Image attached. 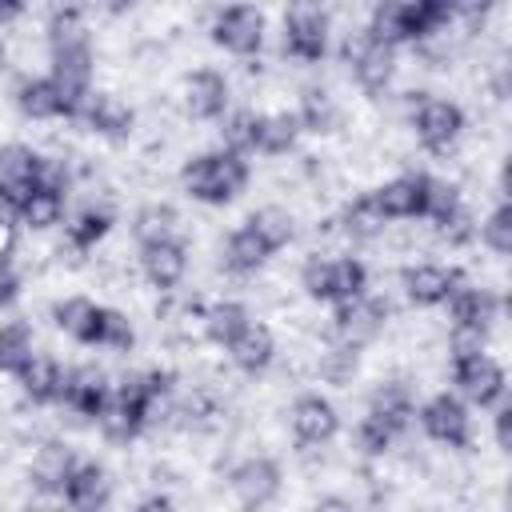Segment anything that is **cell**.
<instances>
[{"label":"cell","instance_id":"cell-1","mask_svg":"<svg viewBox=\"0 0 512 512\" xmlns=\"http://www.w3.org/2000/svg\"><path fill=\"white\" fill-rule=\"evenodd\" d=\"M252 180V168L244 156L236 152H224V148H208V152H196L180 164V188L188 200L196 204H232Z\"/></svg>","mask_w":512,"mask_h":512},{"label":"cell","instance_id":"cell-2","mask_svg":"<svg viewBox=\"0 0 512 512\" xmlns=\"http://www.w3.org/2000/svg\"><path fill=\"white\" fill-rule=\"evenodd\" d=\"M408 124L416 132V144L432 156H448L456 148V140L464 136V108L448 96H432V92H412L408 100Z\"/></svg>","mask_w":512,"mask_h":512},{"label":"cell","instance_id":"cell-3","mask_svg":"<svg viewBox=\"0 0 512 512\" xmlns=\"http://www.w3.org/2000/svg\"><path fill=\"white\" fill-rule=\"evenodd\" d=\"M328 36H332V16L320 4H288L284 8V28H280V52L296 64H320L328 56Z\"/></svg>","mask_w":512,"mask_h":512},{"label":"cell","instance_id":"cell-4","mask_svg":"<svg viewBox=\"0 0 512 512\" xmlns=\"http://www.w3.org/2000/svg\"><path fill=\"white\" fill-rule=\"evenodd\" d=\"M212 44L224 48L228 56L236 60H256L260 48H264V32H268V20L260 8L252 4H228V8H216L212 12Z\"/></svg>","mask_w":512,"mask_h":512},{"label":"cell","instance_id":"cell-5","mask_svg":"<svg viewBox=\"0 0 512 512\" xmlns=\"http://www.w3.org/2000/svg\"><path fill=\"white\" fill-rule=\"evenodd\" d=\"M448 380L456 384V396L472 408H496L508 392V372L492 352H480L468 360H448Z\"/></svg>","mask_w":512,"mask_h":512},{"label":"cell","instance_id":"cell-6","mask_svg":"<svg viewBox=\"0 0 512 512\" xmlns=\"http://www.w3.org/2000/svg\"><path fill=\"white\" fill-rule=\"evenodd\" d=\"M284 488V472L272 456L256 452V456H244L228 468V492L232 500L240 504V512H264Z\"/></svg>","mask_w":512,"mask_h":512},{"label":"cell","instance_id":"cell-7","mask_svg":"<svg viewBox=\"0 0 512 512\" xmlns=\"http://www.w3.org/2000/svg\"><path fill=\"white\" fill-rule=\"evenodd\" d=\"M420 432L440 448H468L472 444V412L456 392H436L416 408Z\"/></svg>","mask_w":512,"mask_h":512},{"label":"cell","instance_id":"cell-8","mask_svg":"<svg viewBox=\"0 0 512 512\" xmlns=\"http://www.w3.org/2000/svg\"><path fill=\"white\" fill-rule=\"evenodd\" d=\"M388 316H392L388 300L368 292L360 300H348V304H336L332 308V332L328 336L340 340V344H348V348H364V344H372L384 332Z\"/></svg>","mask_w":512,"mask_h":512},{"label":"cell","instance_id":"cell-9","mask_svg":"<svg viewBox=\"0 0 512 512\" xmlns=\"http://www.w3.org/2000/svg\"><path fill=\"white\" fill-rule=\"evenodd\" d=\"M464 284V272L456 264H436V260H416L400 268V288L412 308H444L448 296Z\"/></svg>","mask_w":512,"mask_h":512},{"label":"cell","instance_id":"cell-10","mask_svg":"<svg viewBox=\"0 0 512 512\" xmlns=\"http://www.w3.org/2000/svg\"><path fill=\"white\" fill-rule=\"evenodd\" d=\"M288 428H292V436H296L300 448H324L340 432V412H336V404L328 396L304 392L288 408Z\"/></svg>","mask_w":512,"mask_h":512},{"label":"cell","instance_id":"cell-11","mask_svg":"<svg viewBox=\"0 0 512 512\" xmlns=\"http://www.w3.org/2000/svg\"><path fill=\"white\" fill-rule=\"evenodd\" d=\"M232 108V84L220 68H192L184 76V112L192 120H224Z\"/></svg>","mask_w":512,"mask_h":512},{"label":"cell","instance_id":"cell-12","mask_svg":"<svg viewBox=\"0 0 512 512\" xmlns=\"http://www.w3.org/2000/svg\"><path fill=\"white\" fill-rule=\"evenodd\" d=\"M112 400V384H108V372L96 368V364H76L64 372V392H60V404L76 416H88L96 424V416L104 412V404Z\"/></svg>","mask_w":512,"mask_h":512},{"label":"cell","instance_id":"cell-13","mask_svg":"<svg viewBox=\"0 0 512 512\" xmlns=\"http://www.w3.org/2000/svg\"><path fill=\"white\" fill-rule=\"evenodd\" d=\"M76 124H84L88 132H96L104 140H128L132 128H136V108L116 92H96L92 88V96L84 100Z\"/></svg>","mask_w":512,"mask_h":512},{"label":"cell","instance_id":"cell-14","mask_svg":"<svg viewBox=\"0 0 512 512\" xmlns=\"http://www.w3.org/2000/svg\"><path fill=\"white\" fill-rule=\"evenodd\" d=\"M424 184H428V172H400V176L384 180L380 188H372V200L388 224L420 220L424 216Z\"/></svg>","mask_w":512,"mask_h":512},{"label":"cell","instance_id":"cell-15","mask_svg":"<svg viewBox=\"0 0 512 512\" xmlns=\"http://www.w3.org/2000/svg\"><path fill=\"white\" fill-rule=\"evenodd\" d=\"M444 312H448V328L472 324V328H488V332H492V324H496L500 312H504V296H500L496 288H484V284H468V280H464V284L448 296Z\"/></svg>","mask_w":512,"mask_h":512},{"label":"cell","instance_id":"cell-16","mask_svg":"<svg viewBox=\"0 0 512 512\" xmlns=\"http://www.w3.org/2000/svg\"><path fill=\"white\" fill-rule=\"evenodd\" d=\"M60 500L68 504V512H108L112 504V476L104 464L96 460H80L76 472L68 476Z\"/></svg>","mask_w":512,"mask_h":512},{"label":"cell","instance_id":"cell-17","mask_svg":"<svg viewBox=\"0 0 512 512\" xmlns=\"http://www.w3.org/2000/svg\"><path fill=\"white\" fill-rule=\"evenodd\" d=\"M140 272L156 292L180 288L188 276V244L176 236V240H160V244L140 248Z\"/></svg>","mask_w":512,"mask_h":512},{"label":"cell","instance_id":"cell-18","mask_svg":"<svg viewBox=\"0 0 512 512\" xmlns=\"http://www.w3.org/2000/svg\"><path fill=\"white\" fill-rule=\"evenodd\" d=\"M76 464L80 460H76V452L64 440H44L32 452V460H28V480H32V488L40 496H60L64 484H68V476L76 472Z\"/></svg>","mask_w":512,"mask_h":512},{"label":"cell","instance_id":"cell-19","mask_svg":"<svg viewBox=\"0 0 512 512\" xmlns=\"http://www.w3.org/2000/svg\"><path fill=\"white\" fill-rule=\"evenodd\" d=\"M228 360H232V368L236 372H244V376H264L272 364H276V336H272V328L268 324H260V320H252L228 348Z\"/></svg>","mask_w":512,"mask_h":512},{"label":"cell","instance_id":"cell-20","mask_svg":"<svg viewBox=\"0 0 512 512\" xmlns=\"http://www.w3.org/2000/svg\"><path fill=\"white\" fill-rule=\"evenodd\" d=\"M368 412L380 416L396 436H404L416 424V392L408 380H380L368 392Z\"/></svg>","mask_w":512,"mask_h":512},{"label":"cell","instance_id":"cell-21","mask_svg":"<svg viewBox=\"0 0 512 512\" xmlns=\"http://www.w3.org/2000/svg\"><path fill=\"white\" fill-rule=\"evenodd\" d=\"M352 80L364 96H384L396 80V48L368 40L356 56H352Z\"/></svg>","mask_w":512,"mask_h":512},{"label":"cell","instance_id":"cell-22","mask_svg":"<svg viewBox=\"0 0 512 512\" xmlns=\"http://www.w3.org/2000/svg\"><path fill=\"white\" fill-rule=\"evenodd\" d=\"M40 168H44V156L32 144H20V140L0 144V188H8L16 200L40 184Z\"/></svg>","mask_w":512,"mask_h":512},{"label":"cell","instance_id":"cell-23","mask_svg":"<svg viewBox=\"0 0 512 512\" xmlns=\"http://www.w3.org/2000/svg\"><path fill=\"white\" fill-rule=\"evenodd\" d=\"M12 104L20 108V116L28 120H68L64 112V100L56 92V84L48 76H20L16 88H12Z\"/></svg>","mask_w":512,"mask_h":512},{"label":"cell","instance_id":"cell-24","mask_svg":"<svg viewBox=\"0 0 512 512\" xmlns=\"http://www.w3.org/2000/svg\"><path fill=\"white\" fill-rule=\"evenodd\" d=\"M112 232V208L108 204H84L80 212H72L68 220H64V244H68V252H76V256H88V252H96V244L104 240Z\"/></svg>","mask_w":512,"mask_h":512},{"label":"cell","instance_id":"cell-25","mask_svg":"<svg viewBox=\"0 0 512 512\" xmlns=\"http://www.w3.org/2000/svg\"><path fill=\"white\" fill-rule=\"evenodd\" d=\"M16 384H20V392H24L32 404H60V392H64V368L56 364V356L36 352V356L16 372Z\"/></svg>","mask_w":512,"mask_h":512},{"label":"cell","instance_id":"cell-26","mask_svg":"<svg viewBox=\"0 0 512 512\" xmlns=\"http://www.w3.org/2000/svg\"><path fill=\"white\" fill-rule=\"evenodd\" d=\"M268 256H272V252L264 248V240H260L248 224L232 228L228 240H224V248H220V264H224L228 276H256V272L268 264Z\"/></svg>","mask_w":512,"mask_h":512},{"label":"cell","instance_id":"cell-27","mask_svg":"<svg viewBox=\"0 0 512 512\" xmlns=\"http://www.w3.org/2000/svg\"><path fill=\"white\" fill-rule=\"evenodd\" d=\"M296 120H300V132H316V136H328L340 128V104L328 88L320 84H308L300 88V100H296Z\"/></svg>","mask_w":512,"mask_h":512},{"label":"cell","instance_id":"cell-28","mask_svg":"<svg viewBox=\"0 0 512 512\" xmlns=\"http://www.w3.org/2000/svg\"><path fill=\"white\" fill-rule=\"evenodd\" d=\"M296 140H300L296 112H288V108L260 112V120H256V148L252 152H260V156H288L296 148Z\"/></svg>","mask_w":512,"mask_h":512},{"label":"cell","instance_id":"cell-29","mask_svg":"<svg viewBox=\"0 0 512 512\" xmlns=\"http://www.w3.org/2000/svg\"><path fill=\"white\" fill-rule=\"evenodd\" d=\"M336 224H340V232H344L348 240H380V236L392 228V224L384 220V212L376 208L372 192L352 196V200L344 204V212L336 216Z\"/></svg>","mask_w":512,"mask_h":512},{"label":"cell","instance_id":"cell-30","mask_svg":"<svg viewBox=\"0 0 512 512\" xmlns=\"http://www.w3.org/2000/svg\"><path fill=\"white\" fill-rule=\"evenodd\" d=\"M96 312H100V304H96L92 296H64V300L52 304V320H56V328H60L68 340L84 344V348H92Z\"/></svg>","mask_w":512,"mask_h":512},{"label":"cell","instance_id":"cell-31","mask_svg":"<svg viewBox=\"0 0 512 512\" xmlns=\"http://www.w3.org/2000/svg\"><path fill=\"white\" fill-rule=\"evenodd\" d=\"M248 324H252V312H248L240 300H216V304L204 308L200 332H204V340H212L216 348H228Z\"/></svg>","mask_w":512,"mask_h":512},{"label":"cell","instance_id":"cell-32","mask_svg":"<svg viewBox=\"0 0 512 512\" xmlns=\"http://www.w3.org/2000/svg\"><path fill=\"white\" fill-rule=\"evenodd\" d=\"M64 208H68V196L64 192H52L44 184H36L32 192L20 196V228L28 232H48L64 220Z\"/></svg>","mask_w":512,"mask_h":512},{"label":"cell","instance_id":"cell-33","mask_svg":"<svg viewBox=\"0 0 512 512\" xmlns=\"http://www.w3.org/2000/svg\"><path fill=\"white\" fill-rule=\"evenodd\" d=\"M176 228H180V216H176V208L164 204V200H148V204H140L136 216H132V240H136L140 248L160 244V240H176Z\"/></svg>","mask_w":512,"mask_h":512},{"label":"cell","instance_id":"cell-34","mask_svg":"<svg viewBox=\"0 0 512 512\" xmlns=\"http://www.w3.org/2000/svg\"><path fill=\"white\" fill-rule=\"evenodd\" d=\"M244 224L264 240V248H268L272 256L296 240V216H292L288 208H280V204H264V208H256Z\"/></svg>","mask_w":512,"mask_h":512},{"label":"cell","instance_id":"cell-35","mask_svg":"<svg viewBox=\"0 0 512 512\" xmlns=\"http://www.w3.org/2000/svg\"><path fill=\"white\" fill-rule=\"evenodd\" d=\"M96 428H100V436L112 440V444H132V440L144 432V416H140V408H132L128 400H120V396L112 392V400H108L104 412L96 416Z\"/></svg>","mask_w":512,"mask_h":512},{"label":"cell","instance_id":"cell-36","mask_svg":"<svg viewBox=\"0 0 512 512\" xmlns=\"http://www.w3.org/2000/svg\"><path fill=\"white\" fill-rule=\"evenodd\" d=\"M356 368H360V348H348V344H340L332 336H328V344H320V352H316V376L324 384L344 388V384H352Z\"/></svg>","mask_w":512,"mask_h":512},{"label":"cell","instance_id":"cell-37","mask_svg":"<svg viewBox=\"0 0 512 512\" xmlns=\"http://www.w3.org/2000/svg\"><path fill=\"white\" fill-rule=\"evenodd\" d=\"M36 356L28 320H4L0 324V376H16Z\"/></svg>","mask_w":512,"mask_h":512},{"label":"cell","instance_id":"cell-38","mask_svg":"<svg viewBox=\"0 0 512 512\" xmlns=\"http://www.w3.org/2000/svg\"><path fill=\"white\" fill-rule=\"evenodd\" d=\"M256 120H260L256 108H228L220 120V148L248 160L256 148Z\"/></svg>","mask_w":512,"mask_h":512},{"label":"cell","instance_id":"cell-39","mask_svg":"<svg viewBox=\"0 0 512 512\" xmlns=\"http://www.w3.org/2000/svg\"><path fill=\"white\" fill-rule=\"evenodd\" d=\"M136 344V328L128 320V312L100 304L96 312V332H92V348H108V352H132Z\"/></svg>","mask_w":512,"mask_h":512},{"label":"cell","instance_id":"cell-40","mask_svg":"<svg viewBox=\"0 0 512 512\" xmlns=\"http://www.w3.org/2000/svg\"><path fill=\"white\" fill-rule=\"evenodd\" d=\"M368 296V264L356 256H332V308Z\"/></svg>","mask_w":512,"mask_h":512},{"label":"cell","instance_id":"cell-41","mask_svg":"<svg viewBox=\"0 0 512 512\" xmlns=\"http://www.w3.org/2000/svg\"><path fill=\"white\" fill-rule=\"evenodd\" d=\"M476 236H480V244H484L492 256H508V252H512V204L500 200V204L484 216V224H476Z\"/></svg>","mask_w":512,"mask_h":512},{"label":"cell","instance_id":"cell-42","mask_svg":"<svg viewBox=\"0 0 512 512\" xmlns=\"http://www.w3.org/2000/svg\"><path fill=\"white\" fill-rule=\"evenodd\" d=\"M396 440H400V436H396L380 416H372V412H364V416L356 420V428H352V444H356L360 456H384V452L396 448Z\"/></svg>","mask_w":512,"mask_h":512},{"label":"cell","instance_id":"cell-43","mask_svg":"<svg viewBox=\"0 0 512 512\" xmlns=\"http://www.w3.org/2000/svg\"><path fill=\"white\" fill-rule=\"evenodd\" d=\"M456 208H464L460 188H456L452 180H440V176L428 172V184H424V216H420V220L440 224V220H448Z\"/></svg>","mask_w":512,"mask_h":512},{"label":"cell","instance_id":"cell-44","mask_svg":"<svg viewBox=\"0 0 512 512\" xmlns=\"http://www.w3.org/2000/svg\"><path fill=\"white\" fill-rule=\"evenodd\" d=\"M300 288H304L308 300L332 304V256L312 252V256L304 260V268H300Z\"/></svg>","mask_w":512,"mask_h":512},{"label":"cell","instance_id":"cell-45","mask_svg":"<svg viewBox=\"0 0 512 512\" xmlns=\"http://www.w3.org/2000/svg\"><path fill=\"white\" fill-rule=\"evenodd\" d=\"M488 328H472V324H456L448 328V360H468V356H480L488 352Z\"/></svg>","mask_w":512,"mask_h":512},{"label":"cell","instance_id":"cell-46","mask_svg":"<svg viewBox=\"0 0 512 512\" xmlns=\"http://www.w3.org/2000/svg\"><path fill=\"white\" fill-rule=\"evenodd\" d=\"M432 232H436L448 248H468V244L476 240V220H472V212H468V208H456L448 220L432 224Z\"/></svg>","mask_w":512,"mask_h":512},{"label":"cell","instance_id":"cell-47","mask_svg":"<svg viewBox=\"0 0 512 512\" xmlns=\"http://www.w3.org/2000/svg\"><path fill=\"white\" fill-rule=\"evenodd\" d=\"M12 248H16V240L8 236V244H4V252H0V312L16 304L20 284H24V280H20V268H16V260H12Z\"/></svg>","mask_w":512,"mask_h":512},{"label":"cell","instance_id":"cell-48","mask_svg":"<svg viewBox=\"0 0 512 512\" xmlns=\"http://www.w3.org/2000/svg\"><path fill=\"white\" fill-rule=\"evenodd\" d=\"M492 432H496V448H512V404H496V412H492Z\"/></svg>","mask_w":512,"mask_h":512},{"label":"cell","instance_id":"cell-49","mask_svg":"<svg viewBox=\"0 0 512 512\" xmlns=\"http://www.w3.org/2000/svg\"><path fill=\"white\" fill-rule=\"evenodd\" d=\"M0 228L8 236H16V228H20V200L8 188H0Z\"/></svg>","mask_w":512,"mask_h":512},{"label":"cell","instance_id":"cell-50","mask_svg":"<svg viewBox=\"0 0 512 512\" xmlns=\"http://www.w3.org/2000/svg\"><path fill=\"white\" fill-rule=\"evenodd\" d=\"M24 12H28V8H24L20 0H0V32H8L12 24H20Z\"/></svg>","mask_w":512,"mask_h":512},{"label":"cell","instance_id":"cell-51","mask_svg":"<svg viewBox=\"0 0 512 512\" xmlns=\"http://www.w3.org/2000/svg\"><path fill=\"white\" fill-rule=\"evenodd\" d=\"M132 512H176V504H172L164 492H152V496H144V500H140Z\"/></svg>","mask_w":512,"mask_h":512},{"label":"cell","instance_id":"cell-52","mask_svg":"<svg viewBox=\"0 0 512 512\" xmlns=\"http://www.w3.org/2000/svg\"><path fill=\"white\" fill-rule=\"evenodd\" d=\"M312 512H356V504H352V500H344V496H320Z\"/></svg>","mask_w":512,"mask_h":512},{"label":"cell","instance_id":"cell-53","mask_svg":"<svg viewBox=\"0 0 512 512\" xmlns=\"http://www.w3.org/2000/svg\"><path fill=\"white\" fill-rule=\"evenodd\" d=\"M28 512H68V504H64V500H60V496H56V500H52V496H48V500H40V504H32V508H28Z\"/></svg>","mask_w":512,"mask_h":512},{"label":"cell","instance_id":"cell-54","mask_svg":"<svg viewBox=\"0 0 512 512\" xmlns=\"http://www.w3.org/2000/svg\"><path fill=\"white\" fill-rule=\"evenodd\" d=\"M4 64H8V44H4V32H0V72H4Z\"/></svg>","mask_w":512,"mask_h":512}]
</instances>
